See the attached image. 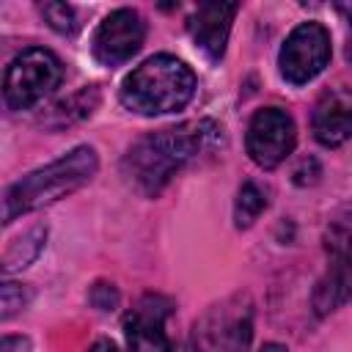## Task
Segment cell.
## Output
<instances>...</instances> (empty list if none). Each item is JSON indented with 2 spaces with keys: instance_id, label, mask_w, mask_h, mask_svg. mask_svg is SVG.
<instances>
[{
  "instance_id": "5bb4252c",
  "label": "cell",
  "mask_w": 352,
  "mask_h": 352,
  "mask_svg": "<svg viewBox=\"0 0 352 352\" xmlns=\"http://www.w3.org/2000/svg\"><path fill=\"white\" fill-rule=\"evenodd\" d=\"M44 239H47V228H44V226L30 228V231H28L25 236H19V239L11 245V250L3 256L0 270H3V272H11V270H19V267H28V264L38 256V250L44 248Z\"/></svg>"
},
{
  "instance_id": "52a82bcc",
  "label": "cell",
  "mask_w": 352,
  "mask_h": 352,
  "mask_svg": "<svg viewBox=\"0 0 352 352\" xmlns=\"http://www.w3.org/2000/svg\"><path fill=\"white\" fill-rule=\"evenodd\" d=\"M245 143H248L250 160L258 168H275L292 154L297 143V126L286 110L261 107L248 124Z\"/></svg>"
},
{
  "instance_id": "8992f818",
  "label": "cell",
  "mask_w": 352,
  "mask_h": 352,
  "mask_svg": "<svg viewBox=\"0 0 352 352\" xmlns=\"http://www.w3.org/2000/svg\"><path fill=\"white\" fill-rule=\"evenodd\" d=\"M330 60V33L319 22H302L297 25L278 55V66L286 82L305 85L311 82Z\"/></svg>"
},
{
  "instance_id": "9a60e30c",
  "label": "cell",
  "mask_w": 352,
  "mask_h": 352,
  "mask_svg": "<svg viewBox=\"0 0 352 352\" xmlns=\"http://www.w3.org/2000/svg\"><path fill=\"white\" fill-rule=\"evenodd\" d=\"M267 209V190L258 187L256 182H245L236 192V204H234V220L236 228H248L253 226V220Z\"/></svg>"
},
{
  "instance_id": "277c9868",
  "label": "cell",
  "mask_w": 352,
  "mask_h": 352,
  "mask_svg": "<svg viewBox=\"0 0 352 352\" xmlns=\"http://www.w3.org/2000/svg\"><path fill=\"white\" fill-rule=\"evenodd\" d=\"M253 338V302L231 294L214 302L192 327V352H248Z\"/></svg>"
},
{
  "instance_id": "30bf717a",
  "label": "cell",
  "mask_w": 352,
  "mask_h": 352,
  "mask_svg": "<svg viewBox=\"0 0 352 352\" xmlns=\"http://www.w3.org/2000/svg\"><path fill=\"white\" fill-rule=\"evenodd\" d=\"M236 3H201L190 16V36L204 50L209 60H220L226 52V41L231 33V22L236 16Z\"/></svg>"
},
{
  "instance_id": "d6986e66",
  "label": "cell",
  "mask_w": 352,
  "mask_h": 352,
  "mask_svg": "<svg viewBox=\"0 0 352 352\" xmlns=\"http://www.w3.org/2000/svg\"><path fill=\"white\" fill-rule=\"evenodd\" d=\"M319 179V162L316 160H302V165L294 170V182L297 184H314Z\"/></svg>"
},
{
  "instance_id": "4fadbf2b",
  "label": "cell",
  "mask_w": 352,
  "mask_h": 352,
  "mask_svg": "<svg viewBox=\"0 0 352 352\" xmlns=\"http://www.w3.org/2000/svg\"><path fill=\"white\" fill-rule=\"evenodd\" d=\"M349 294V270H346V253H341L327 278L319 283L316 294H314V305H316V314H327V311H336Z\"/></svg>"
},
{
  "instance_id": "7402d4cb",
  "label": "cell",
  "mask_w": 352,
  "mask_h": 352,
  "mask_svg": "<svg viewBox=\"0 0 352 352\" xmlns=\"http://www.w3.org/2000/svg\"><path fill=\"white\" fill-rule=\"evenodd\" d=\"M258 352H286V346H283V344H275V341H270V344H264Z\"/></svg>"
},
{
  "instance_id": "3957f363",
  "label": "cell",
  "mask_w": 352,
  "mask_h": 352,
  "mask_svg": "<svg viewBox=\"0 0 352 352\" xmlns=\"http://www.w3.org/2000/svg\"><path fill=\"white\" fill-rule=\"evenodd\" d=\"M195 94L192 69L173 55H151L121 82V104L138 116L182 110Z\"/></svg>"
},
{
  "instance_id": "6da1fadb",
  "label": "cell",
  "mask_w": 352,
  "mask_h": 352,
  "mask_svg": "<svg viewBox=\"0 0 352 352\" xmlns=\"http://www.w3.org/2000/svg\"><path fill=\"white\" fill-rule=\"evenodd\" d=\"M220 143H223V129L214 121L209 118L184 121L179 126H165L160 132L140 138L126 151L121 168L124 176L143 195H157L182 165H187L192 157Z\"/></svg>"
},
{
  "instance_id": "7c38bea8",
  "label": "cell",
  "mask_w": 352,
  "mask_h": 352,
  "mask_svg": "<svg viewBox=\"0 0 352 352\" xmlns=\"http://www.w3.org/2000/svg\"><path fill=\"white\" fill-rule=\"evenodd\" d=\"M96 104H99V88H96V85H85V88H80L77 94H72L69 99L58 102V104L50 110V116L44 118V126H50V129L72 126V124L88 118Z\"/></svg>"
},
{
  "instance_id": "44dd1931",
  "label": "cell",
  "mask_w": 352,
  "mask_h": 352,
  "mask_svg": "<svg viewBox=\"0 0 352 352\" xmlns=\"http://www.w3.org/2000/svg\"><path fill=\"white\" fill-rule=\"evenodd\" d=\"M88 352H121L118 349V344L116 341H110V338H99V341H94L91 344V349Z\"/></svg>"
},
{
  "instance_id": "8fae6325",
  "label": "cell",
  "mask_w": 352,
  "mask_h": 352,
  "mask_svg": "<svg viewBox=\"0 0 352 352\" xmlns=\"http://www.w3.org/2000/svg\"><path fill=\"white\" fill-rule=\"evenodd\" d=\"M349 132H352V99H349V94L346 91L324 94L314 110V138L322 146L336 148V146L349 140Z\"/></svg>"
},
{
  "instance_id": "ba28073f",
  "label": "cell",
  "mask_w": 352,
  "mask_h": 352,
  "mask_svg": "<svg viewBox=\"0 0 352 352\" xmlns=\"http://www.w3.org/2000/svg\"><path fill=\"white\" fill-rule=\"evenodd\" d=\"M143 38L146 22L140 19V14L135 8H116L99 22L91 50L102 66H118L143 47Z\"/></svg>"
},
{
  "instance_id": "ffe728a7",
  "label": "cell",
  "mask_w": 352,
  "mask_h": 352,
  "mask_svg": "<svg viewBox=\"0 0 352 352\" xmlns=\"http://www.w3.org/2000/svg\"><path fill=\"white\" fill-rule=\"evenodd\" d=\"M0 352H33V344L28 336H6L0 338Z\"/></svg>"
},
{
  "instance_id": "5b68a950",
  "label": "cell",
  "mask_w": 352,
  "mask_h": 352,
  "mask_svg": "<svg viewBox=\"0 0 352 352\" xmlns=\"http://www.w3.org/2000/svg\"><path fill=\"white\" fill-rule=\"evenodd\" d=\"M60 77L63 66L58 55L44 47H30L8 63L3 77V96L11 110H30L60 85Z\"/></svg>"
},
{
  "instance_id": "ac0fdd59",
  "label": "cell",
  "mask_w": 352,
  "mask_h": 352,
  "mask_svg": "<svg viewBox=\"0 0 352 352\" xmlns=\"http://www.w3.org/2000/svg\"><path fill=\"white\" fill-rule=\"evenodd\" d=\"M88 300H91L94 308H99V311H110V308H116V302H118V292H116L113 283H96V286L91 289Z\"/></svg>"
},
{
  "instance_id": "7a4b0ae2",
  "label": "cell",
  "mask_w": 352,
  "mask_h": 352,
  "mask_svg": "<svg viewBox=\"0 0 352 352\" xmlns=\"http://www.w3.org/2000/svg\"><path fill=\"white\" fill-rule=\"evenodd\" d=\"M96 168H99L96 151L91 146H77L63 157L47 162L44 168L30 170L28 176H22L19 182H14L0 192V228L16 220L19 214L50 206L66 198L69 192L80 190L82 184L91 182Z\"/></svg>"
},
{
  "instance_id": "e0dca14e",
  "label": "cell",
  "mask_w": 352,
  "mask_h": 352,
  "mask_svg": "<svg viewBox=\"0 0 352 352\" xmlns=\"http://www.w3.org/2000/svg\"><path fill=\"white\" fill-rule=\"evenodd\" d=\"M30 297H33V292L25 283H16V280L0 283V322L14 316V314H19L30 302Z\"/></svg>"
},
{
  "instance_id": "2e32d148",
  "label": "cell",
  "mask_w": 352,
  "mask_h": 352,
  "mask_svg": "<svg viewBox=\"0 0 352 352\" xmlns=\"http://www.w3.org/2000/svg\"><path fill=\"white\" fill-rule=\"evenodd\" d=\"M38 11H41V16L47 19V25H50L52 30L63 33V36H72V33L80 28L74 8L66 6V3H41Z\"/></svg>"
},
{
  "instance_id": "9c48e42d",
  "label": "cell",
  "mask_w": 352,
  "mask_h": 352,
  "mask_svg": "<svg viewBox=\"0 0 352 352\" xmlns=\"http://www.w3.org/2000/svg\"><path fill=\"white\" fill-rule=\"evenodd\" d=\"M170 314V300L160 294H146L124 316V336L129 352H170V338L165 333V319Z\"/></svg>"
}]
</instances>
